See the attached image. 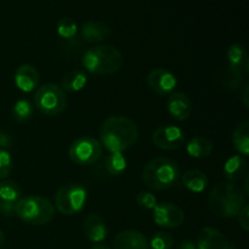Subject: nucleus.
<instances>
[{"mask_svg":"<svg viewBox=\"0 0 249 249\" xmlns=\"http://www.w3.org/2000/svg\"><path fill=\"white\" fill-rule=\"evenodd\" d=\"M101 142L111 153H122L130 148L139 138V130L133 119L124 116L109 117L100 130Z\"/></svg>","mask_w":249,"mask_h":249,"instance_id":"1","label":"nucleus"},{"mask_svg":"<svg viewBox=\"0 0 249 249\" xmlns=\"http://www.w3.org/2000/svg\"><path fill=\"white\" fill-rule=\"evenodd\" d=\"M246 197L242 190L233 184H219L213 187L208 197L209 209L220 218L237 216L246 206Z\"/></svg>","mask_w":249,"mask_h":249,"instance_id":"2","label":"nucleus"},{"mask_svg":"<svg viewBox=\"0 0 249 249\" xmlns=\"http://www.w3.org/2000/svg\"><path fill=\"white\" fill-rule=\"evenodd\" d=\"M82 62L88 72L97 75H107L119 71L123 65V56L117 48L104 44L85 51Z\"/></svg>","mask_w":249,"mask_h":249,"instance_id":"3","label":"nucleus"},{"mask_svg":"<svg viewBox=\"0 0 249 249\" xmlns=\"http://www.w3.org/2000/svg\"><path fill=\"white\" fill-rule=\"evenodd\" d=\"M180 179V169L174 160L165 157L155 158L145 165L142 180L145 185L156 191L168 190Z\"/></svg>","mask_w":249,"mask_h":249,"instance_id":"4","label":"nucleus"},{"mask_svg":"<svg viewBox=\"0 0 249 249\" xmlns=\"http://www.w3.org/2000/svg\"><path fill=\"white\" fill-rule=\"evenodd\" d=\"M15 215L29 225H45L55 216V208L44 197L27 196L16 202Z\"/></svg>","mask_w":249,"mask_h":249,"instance_id":"5","label":"nucleus"},{"mask_svg":"<svg viewBox=\"0 0 249 249\" xmlns=\"http://www.w3.org/2000/svg\"><path fill=\"white\" fill-rule=\"evenodd\" d=\"M34 105L36 109L45 116H57L67 106V97L61 87L45 84L34 94Z\"/></svg>","mask_w":249,"mask_h":249,"instance_id":"6","label":"nucleus"},{"mask_svg":"<svg viewBox=\"0 0 249 249\" xmlns=\"http://www.w3.org/2000/svg\"><path fill=\"white\" fill-rule=\"evenodd\" d=\"M87 202V190L77 184L65 185L55 196V206L65 215L77 214L84 208Z\"/></svg>","mask_w":249,"mask_h":249,"instance_id":"7","label":"nucleus"},{"mask_svg":"<svg viewBox=\"0 0 249 249\" xmlns=\"http://www.w3.org/2000/svg\"><path fill=\"white\" fill-rule=\"evenodd\" d=\"M102 153L101 142L91 136L77 139L70 147V157L75 164L89 165L96 162Z\"/></svg>","mask_w":249,"mask_h":249,"instance_id":"8","label":"nucleus"},{"mask_svg":"<svg viewBox=\"0 0 249 249\" xmlns=\"http://www.w3.org/2000/svg\"><path fill=\"white\" fill-rule=\"evenodd\" d=\"M153 220L160 228L175 229L184 223L185 214L177 204L160 203L153 208Z\"/></svg>","mask_w":249,"mask_h":249,"instance_id":"9","label":"nucleus"},{"mask_svg":"<svg viewBox=\"0 0 249 249\" xmlns=\"http://www.w3.org/2000/svg\"><path fill=\"white\" fill-rule=\"evenodd\" d=\"M152 141L158 148L172 151L178 150L184 145V131L174 125H164L153 133Z\"/></svg>","mask_w":249,"mask_h":249,"instance_id":"10","label":"nucleus"},{"mask_svg":"<svg viewBox=\"0 0 249 249\" xmlns=\"http://www.w3.org/2000/svg\"><path fill=\"white\" fill-rule=\"evenodd\" d=\"M177 78L169 71L157 68L148 73L147 84L156 94L169 95L177 87Z\"/></svg>","mask_w":249,"mask_h":249,"instance_id":"11","label":"nucleus"},{"mask_svg":"<svg viewBox=\"0 0 249 249\" xmlns=\"http://www.w3.org/2000/svg\"><path fill=\"white\" fill-rule=\"evenodd\" d=\"M168 112L177 121H185L191 116L192 102L184 92H174L168 97Z\"/></svg>","mask_w":249,"mask_h":249,"instance_id":"12","label":"nucleus"},{"mask_svg":"<svg viewBox=\"0 0 249 249\" xmlns=\"http://www.w3.org/2000/svg\"><path fill=\"white\" fill-rule=\"evenodd\" d=\"M197 249H229L228 238L214 228H204L197 238Z\"/></svg>","mask_w":249,"mask_h":249,"instance_id":"13","label":"nucleus"},{"mask_svg":"<svg viewBox=\"0 0 249 249\" xmlns=\"http://www.w3.org/2000/svg\"><path fill=\"white\" fill-rule=\"evenodd\" d=\"M39 73L32 65H22L15 73V84L21 91L31 92L36 89L39 84Z\"/></svg>","mask_w":249,"mask_h":249,"instance_id":"14","label":"nucleus"},{"mask_svg":"<svg viewBox=\"0 0 249 249\" xmlns=\"http://www.w3.org/2000/svg\"><path fill=\"white\" fill-rule=\"evenodd\" d=\"M83 231L85 237L94 243H100L106 240L107 226L104 219L97 214H90L83 223Z\"/></svg>","mask_w":249,"mask_h":249,"instance_id":"15","label":"nucleus"},{"mask_svg":"<svg viewBox=\"0 0 249 249\" xmlns=\"http://www.w3.org/2000/svg\"><path fill=\"white\" fill-rule=\"evenodd\" d=\"M150 245L145 236L135 230L119 232L114 238V249H148Z\"/></svg>","mask_w":249,"mask_h":249,"instance_id":"16","label":"nucleus"},{"mask_svg":"<svg viewBox=\"0 0 249 249\" xmlns=\"http://www.w3.org/2000/svg\"><path fill=\"white\" fill-rule=\"evenodd\" d=\"M80 36L88 43H101L111 36V29L100 21H88L80 28Z\"/></svg>","mask_w":249,"mask_h":249,"instance_id":"17","label":"nucleus"},{"mask_svg":"<svg viewBox=\"0 0 249 249\" xmlns=\"http://www.w3.org/2000/svg\"><path fill=\"white\" fill-rule=\"evenodd\" d=\"M181 181L182 185L189 191L196 192V194L203 192L207 189V186H208V178H207V175L203 172H201L198 169L187 170L182 175Z\"/></svg>","mask_w":249,"mask_h":249,"instance_id":"18","label":"nucleus"},{"mask_svg":"<svg viewBox=\"0 0 249 249\" xmlns=\"http://www.w3.org/2000/svg\"><path fill=\"white\" fill-rule=\"evenodd\" d=\"M224 174L231 181H237L247 175V163L241 156H232L224 165Z\"/></svg>","mask_w":249,"mask_h":249,"instance_id":"19","label":"nucleus"},{"mask_svg":"<svg viewBox=\"0 0 249 249\" xmlns=\"http://www.w3.org/2000/svg\"><path fill=\"white\" fill-rule=\"evenodd\" d=\"M88 77L83 71H71L61 80V89L63 91H70V92H77L80 90L84 89L87 85Z\"/></svg>","mask_w":249,"mask_h":249,"instance_id":"20","label":"nucleus"},{"mask_svg":"<svg viewBox=\"0 0 249 249\" xmlns=\"http://www.w3.org/2000/svg\"><path fill=\"white\" fill-rule=\"evenodd\" d=\"M186 151L194 158H206L213 152V143L207 138L196 136L187 142Z\"/></svg>","mask_w":249,"mask_h":249,"instance_id":"21","label":"nucleus"},{"mask_svg":"<svg viewBox=\"0 0 249 249\" xmlns=\"http://www.w3.org/2000/svg\"><path fill=\"white\" fill-rule=\"evenodd\" d=\"M228 60L229 66L236 68H241L245 71L246 73L248 72V57L247 51H246L245 46L242 44H233L229 48L228 50Z\"/></svg>","mask_w":249,"mask_h":249,"instance_id":"22","label":"nucleus"},{"mask_svg":"<svg viewBox=\"0 0 249 249\" xmlns=\"http://www.w3.org/2000/svg\"><path fill=\"white\" fill-rule=\"evenodd\" d=\"M245 74L246 72L243 70H241V68L229 66L228 70L224 72L223 79H221L223 87L228 90H232V91L241 89L243 85Z\"/></svg>","mask_w":249,"mask_h":249,"instance_id":"23","label":"nucleus"},{"mask_svg":"<svg viewBox=\"0 0 249 249\" xmlns=\"http://www.w3.org/2000/svg\"><path fill=\"white\" fill-rule=\"evenodd\" d=\"M233 146L243 156L249 155V123L243 122L235 129L232 135Z\"/></svg>","mask_w":249,"mask_h":249,"instance_id":"24","label":"nucleus"},{"mask_svg":"<svg viewBox=\"0 0 249 249\" xmlns=\"http://www.w3.org/2000/svg\"><path fill=\"white\" fill-rule=\"evenodd\" d=\"M33 114V106L28 100L21 99L16 101V104L12 107V117L18 123H24L28 121Z\"/></svg>","mask_w":249,"mask_h":249,"instance_id":"25","label":"nucleus"},{"mask_svg":"<svg viewBox=\"0 0 249 249\" xmlns=\"http://www.w3.org/2000/svg\"><path fill=\"white\" fill-rule=\"evenodd\" d=\"M21 197V187L11 180L0 182V199L9 202H17Z\"/></svg>","mask_w":249,"mask_h":249,"instance_id":"26","label":"nucleus"},{"mask_svg":"<svg viewBox=\"0 0 249 249\" xmlns=\"http://www.w3.org/2000/svg\"><path fill=\"white\" fill-rule=\"evenodd\" d=\"M106 169L111 175H121L126 169V160L122 153H111L106 158Z\"/></svg>","mask_w":249,"mask_h":249,"instance_id":"27","label":"nucleus"},{"mask_svg":"<svg viewBox=\"0 0 249 249\" xmlns=\"http://www.w3.org/2000/svg\"><path fill=\"white\" fill-rule=\"evenodd\" d=\"M78 27L70 17H63L57 22V33L61 38L73 39L77 36Z\"/></svg>","mask_w":249,"mask_h":249,"instance_id":"28","label":"nucleus"},{"mask_svg":"<svg viewBox=\"0 0 249 249\" xmlns=\"http://www.w3.org/2000/svg\"><path fill=\"white\" fill-rule=\"evenodd\" d=\"M173 240L172 235H169L168 232H157L153 235L152 240H151V247L152 249H170L173 247Z\"/></svg>","mask_w":249,"mask_h":249,"instance_id":"29","label":"nucleus"},{"mask_svg":"<svg viewBox=\"0 0 249 249\" xmlns=\"http://www.w3.org/2000/svg\"><path fill=\"white\" fill-rule=\"evenodd\" d=\"M12 170L11 155L6 150H0V180L9 177Z\"/></svg>","mask_w":249,"mask_h":249,"instance_id":"30","label":"nucleus"},{"mask_svg":"<svg viewBox=\"0 0 249 249\" xmlns=\"http://www.w3.org/2000/svg\"><path fill=\"white\" fill-rule=\"evenodd\" d=\"M136 202L141 208L147 209V211L153 209L157 206V198L148 191L139 192L138 196H136Z\"/></svg>","mask_w":249,"mask_h":249,"instance_id":"31","label":"nucleus"},{"mask_svg":"<svg viewBox=\"0 0 249 249\" xmlns=\"http://www.w3.org/2000/svg\"><path fill=\"white\" fill-rule=\"evenodd\" d=\"M15 208H16V202H9L0 199V214L6 218L15 216Z\"/></svg>","mask_w":249,"mask_h":249,"instance_id":"32","label":"nucleus"},{"mask_svg":"<svg viewBox=\"0 0 249 249\" xmlns=\"http://www.w3.org/2000/svg\"><path fill=\"white\" fill-rule=\"evenodd\" d=\"M238 216V223H240V226L245 231L249 230V207L246 204L242 209H241L240 213L237 214Z\"/></svg>","mask_w":249,"mask_h":249,"instance_id":"33","label":"nucleus"},{"mask_svg":"<svg viewBox=\"0 0 249 249\" xmlns=\"http://www.w3.org/2000/svg\"><path fill=\"white\" fill-rule=\"evenodd\" d=\"M12 146V139L6 131H0V150H6Z\"/></svg>","mask_w":249,"mask_h":249,"instance_id":"34","label":"nucleus"},{"mask_svg":"<svg viewBox=\"0 0 249 249\" xmlns=\"http://www.w3.org/2000/svg\"><path fill=\"white\" fill-rule=\"evenodd\" d=\"M249 85L246 84L245 87H243V91H242V101L243 104H245L246 108H248L249 107Z\"/></svg>","mask_w":249,"mask_h":249,"instance_id":"35","label":"nucleus"},{"mask_svg":"<svg viewBox=\"0 0 249 249\" xmlns=\"http://www.w3.org/2000/svg\"><path fill=\"white\" fill-rule=\"evenodd\" d=\"M179 249H197V246L195 245L192 241L190 240H184L182 242H180Z\"/></svg>","mask_w":249,"mask_h":249,"instance_id":"36","label":"nucleus"},{"mask_svg":"<svg viewBox=\"0 0 249 249\" xmlns=\"http://www.w3.org/2000/svg\"><path fill=\"white\" fill-rule=\"evenodd\" d=\"M4 242H5V236L4 233H2V231H0V249H1L2 246H4Z\"/></svg>","mask_w":249,"mask_h":249,"instance_id":"37","label":"nucleus"},{"mask_svg":"<svg viewBox=\"0 0 249 249\" xmlns=\"http://www.w3.org/2000/svg\"><path fill=\"white\" fill-rule=\"evenodd\" d=\"M91 249H111L109 247H107V246H102V245H97V246H94Z\"/></svg>","mask_w":249,"mask_h":249,"instance_id":"38","label":"nucleus"},{"mask_svg":"<svg viewBox=\"0 0 249 249\" xmlns=\"http://www.w3.org/2000/svg\"><path fill=\"white\" fill-rule=\"evenodd\" d=\"M229 249H236L235 247H233V246L232 245H230V247H229Z\"/></svg>","mask_w":249,"mask_h":249,"instance_id":"39","label":"nucleus"}]
</instances>
